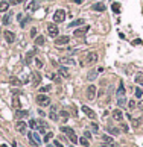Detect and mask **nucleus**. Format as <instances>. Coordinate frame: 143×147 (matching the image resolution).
<instances>
[{
  "label": "nucleus",
  "instance_id": "nucleus-24",
  "mask_svg": "<svg viewBox=\"0 0 143 147\" xmlns=\"http://www.w3.org/2000/svg\"><path fill=\"white\" fill-rule=\"evenodd\" d=\"M44 43H46L44 36H37V40H35V44L37 46H44Z\"/></svg>",
  "mask_w": 143,
  "mask_h": 147
},
{
  "label": "nucleus",
  "instance_id": "nucleus-28",
  "mask_svg": "<svg viewBox=\"0 0 143 147\" xmlns=\"http://www.w3.org/2000/svg\"><path fill=\"white\" fill-rule=\"evenodd\" d=\"M96 76H97V71H96V70H91V71L88 73V76H87V79H88V81H93V79H95Z\"/></svg>",
  "mask_w": 143,
  "mask_h": 147
},
{
  "label": "nucleus",
  "instance_id": "nucleus-16",
  "mask_svg": "<svg viewBox=\"0 0 143 147\" xmlns=\"http://www.w3.org/2000/svg\"><path fill=\"white\" fill-rule=\"evenodd\" d=\"M38 6H40V3H38L37 0H31V2L28 3L26 9H28V11H35V9H38Z\"/></svg>",
  "mask_w": 143,
  "mask_h": 147
},
{
  "label": "nucleus",
  "instance_id": "nucleus-48",
  "mask_svg": "<svg viewBox=\"0 0 143 147\" xmlns=\"http://www.w3.org/2000/svg\"><path fill=\"white\" fill-rule=\"evenodd\" d=\"M140 120H142V118H137V120H134V126H136V128L140 124Z\"/></svg>",
  "mask_w": 143,
  "mask_h": 147
},
{
  "label": "nucleus",
  "instance_id": "nucleus-19",
  "mask_svg": "<svg viewBox=\"0 0 143 147\" xmlns=\"http://www.w3.org/2000/svg\"><path fill=\"white\" fill-rule=\"evenodd\" d=\"M111 9H113L114 14H120V5H119L117 2H114V3L111 5Z\"/></svg>",
  "mask_w": 143,
  "mask_h": 147
},
{
  "label": "nucleus",
  "instance_id": "nucleus-3",
  "mask_svg": "<svg viewBox=\"0 0 143 147\" xmlns=\"http://www.w3.org/2000/svg\"><path fill=\"white\" fill-rule=\"evenodd\" d=\"M35 102H37L40 106H49V105H50V99H49L46 94H43V93L35 97Z\"/></svg>",
  "mask_w": 143,
  "mask_h": 147
},
{
  "label": "nucleus",
  "instance_id": "nucleus-8",
  "mask_svg": "<svg viewBox=\"0 0 143 147\" xmlns=\"http://www.w3.org/2000/svg\"><path fill=\"white\" fill-rule=\"evenodd\" d=\"M81 109H82V112L87 115L88 118H91V120H95V118H96V112L93 111V109H91V108H88V106L82 105V108H81Z\"/></svg>",
  "mask_w": 143,
  "mask_h": 147
},
{
  "label": "nucleus",
  "instance_id": "nucleus-52",
  "mask_svg": "<svg viewBox=\"0 0 143 147\" xmlns=\"http://www.w3.org/2000/svg\"><path fill=\"white\" fill-rule=\"evenodd\" d=\"M73 2H75V3H78V5H79V3H82V2H84V0H73Z\"/></svg>",
  "mask_w": 143,
  "mask_h": 147
},
{
  "label": "nucleus",
  "instance_id": "nucleus-53",
  "mask_svg": "<svg viewBox=\"0 0 143 147\" xmlns=\"http://www.w3.org/2000/svg\"><path fill=\"white\" fill-rule=\"evenodd\" d=\"M47 147H55V146H52V144H47Z\"/></svg>",
  "mask_w": 143,
  "mask_h": 147
},
{
  "label": "nucleus",
  "instance_id": "nucleus-14",
  "mask_svg": "<svg viewBox=\"0 0 143 147\" xmlns=\"http://www.w3.org/2000/svg\"><path fill=\"white\" fill-rule=\"evenodd\" d=\"M88 29H90L88 26H84V27H81V29H76V31L73 32V35H75V36H84L85 33L88 32Z\"/></svg>",
  "mask_w": 143,
  "mask_h": 147
},
{
  "label": "nucleus",
  "instance_id": "nucleus-18",
  "mask_svg": "<svg viewBox=\"0 0 143 147\" xmlns=\"http://www.w3.org/2000/svg\"><path fill=\"white\" fill-rule=\"evenodd\" d=\"M9 8V2H0V12H6Z\"/></svg>",
  "mask_w": 143,
  "mask_h": 147
},
{
  "label": "nucleus",
  "instance_id": "nucleus-46",
  "mask_svg": "<svg viewBox=\"0 0 143 147\" xmlns=\"http://www.w3.org/2000/svg\"><path fill=\"white\" fill-rule=\"evenodd\" d=\"M21 2H23V0H11L9 3H11V5H18V3H21Z\"/></svg>",
  "mask_w": 143,
  "mask_h": 147
},
{
  "label": "nucleus",
  "instance_id": "nucleus-33",
  "mask_svg": "<svg viewBox=\"0 0 143 147\" xmlns=\"http://www.w3.org/2000/svg\"><path fill=\"white\" fill-rule=\"evenodd\" d=\"M29 126H31L32 129L37 131V128H38V121H37V120H31V121H29Z\"/></svg>",
  "mask_w": 143,
  "mask_h": 147
},
{
  "label": "nucleus",
  "instance_id": "nucleus-26",
  "mask_svg": "<svg viewBox=\"0 0 143 147\" xmlns=\"http://www.w3.org/2000/svg\"><path fill=\"white\" fill-rule=\"evenodd\" d=\"M127 103V99H125V96H119V99H117V105L119 106H123Z\"/></svg>",
  "mask_w": 143,
  "mask_h": 147
},
{
  "label": "nucleus",
  "instance_id": "nucleus-45",
  "mask_svg": "<svg viewBox=\"0 0 143 147\" xmlns=\"http://www.w3.org/2000/svg\"><path fill=\"white\" fill-rule=\"evenodd\" d=\"M91 129H93L95 132H97V131H99V126H97L96 123H91Z\"/></svg>",
  "mask_w": 143,
  "mask_h": 147
},
{
  "label": "nucleus",
  "instance_id": "nucleus-41",
  "mask_svg": "<svg viewBox=\"0 0 143 147\" xmlns=\"http://www.w3.org/2000/svg\"><path fill=\"white\" fill-rule=\"evenodd\" d=\"M102 138H104V141H108V143H113V138H111V136H108V135H104Z\"/></svg>",
  "mask_w": 143,
  "mask_h": 147
},
{
  "label": "nucleus",
  "instance_id": "nucleus-7",
  "mask_svg": "<svg viewBox=\"0 0 143 147\" xmlns=\"http://www.w3.org/2000/svg\"><path fill=\"white\" fill-rule=\"evenodd\" d=\"M64 18H65V11L64 9H58L53 14V21L55 23H61V21H64Z\"/></svg>",
  "mask_w": 143,
  "mask_h": 147
},
{
  "label": "nucleus",
  "instance_id": "nucleus-13",
  "mask_svg": "<svg viewBox=\"0 0 143 147\" xmlns=\"http://www.w3.org/2000/svg\"><path fill=\"white\" fill-rule=\"evenodd\" d=\"M113 118H114L116 121H122V120H123V112H122L120 109H114V111H113Z\"/></svg>",
  "mask_w": 143,
  "mask_h": 147
},
{
  "label": "nucleus",
  "instance_id": "nucleus-2",
  "mask_svg": "<svg viewBox=\"0 0 143 147\" xmlns=\"http://www.w3.org/2000/svg\"><path fill=\"white\" fill-rule=\"evenodd\" d=\"M61 132H64L67 136H69V140L72 141V144H76L79 140H78V136H76V133H75V131L72 129V128H69V126H63L61 128Z\"/></svg>",
  "mask_w": 143,
  "mask_h": 147
},
{
  "label": "nucleus",
  "instance_id": "nucleus-44",
  "mask_svg": "<svg viewBox=\"0 0 143 147\" xmlns=\"http://www.w3.org/2000/svg\"><path fill=\"white\" fill-rule=\"evenodd\" d=\"M53 146H55V147H64L63 144H61V143L58 141V140H55V141H53Z\"/></svg>",
  "mask_w": 143,
  "mask_h": 147
},
{
  "label": "nucleus",
  "instance_id": "nucleus-34",
  "mask_svg": "<svg viewBox=\"0 0 143 147\" xmlns=\"http://www.w3.org/2000/svg\"><path fill=\"white\" fill-rule=\"evenodd\" d=\"M117 96H125V88H123L122 83H120V86H119V90H117Z\"/></svg>",
  "mask_w": 143,
  "mask_h": 147
},
{
  "label": "nucleus",
  "instance_id": "nucleus-20",
  "mask_svg": "<svg viewBox=\"0 0 143 147\" xmlns=\"http://www.w3.org/2000/svg\"><path fill=\"white\" fill-rule=\"evenodd\" d=\"M11 21H12V12L5 14V17H3V23H5V24H9Z\"/></svg>",
  "mask_w": 143,
  "mask_h": 147
},
{
  "label": "nucleus",
  "instance_id": "nucleus-25",
  "mask_svg": "<svg viewBox=\"0 0 143 147\" xmlns=\"http://www.w3.org/2000/svg\"><path fill=\"white\" fill-rule=\"evenodd\" d=\"M61 62H64V64H67V65H73V64H75L73 58H63V59H61Z\"/></svg>",
  "mask_w": 143,
  "mask_h": 147
},
{
  "label": "nucleus",
  "instance_id": "nucleus-6",
  "mask_svg": "<svg viewBox=\"0 0 143 147\" xmlns=\"http://www.w3.org/2000/svg\"><path fill=\"white\" fill-rule=\"evenodd\" d=\"M96 91H97V90H96V85H88V86H87V93H85V94H87V99H88V100H95Z\"/></svg>",
  "mask_w": 143,
  "mask_h": 147
},
{
  "label": "nucleus",
  "instance_id": "nucleus-21",
  "mask_svg": "<svg viewBox=\"0 0 143 147\" xmlns=\"http://www.w3.org/2000/svg\"><path fill=\"white\" fill-rule=\"evenodd\" d=\"M78 143H79L81 146H84V147H88V146H90V141H88V140H87L85 136L79 138V141H78Z\"/></svg>",
  "mask_w": 143,
  "mask_h": 147
},
{
  "label": "nucleus",
  "instance_id": "nucleus-10",
  "mask_svg": "<svg viewBox=\"0 0 143 147\" xmlns=\"http://www.w3.org/2000/svg\"><path fill=\"white\" fill-rule=\"evenodd\" d=\"M41 83V74L38 73V71H35L33 74H32V85L33 86H38Z\"/></svg>",
  "mask_w": 143,
  "mask_h": 147
},
{
  "label": "nucleus",
  "instance_id": "nucleus-23",
  "mask_svg": "<svg viewBox=\"0 0 143 147\" xmlns=\"http://www.w3.org/2000/svg\"><path fill=\"white\" fill-rule=\"evenodd\" d=\"M81 24H84V20H73V21H70V27H75V26H81Z\"/></svg>",
  "mask_w": 143,
  "mask_h": 147
},
{
  "label": "nucleus",
  "instance_id": "nucleus-32",
  "mask_svg": "<svg viewBox=\"0 0 143 147\" xmlns=\"http://www.w3.org/2000/svg\"><path fill=\"white\" fill-rule=\"evenodd\" d=\"M26 115H28V111H17L15 117L17 118H21V117H26Z\"/></svg>",
  "mask_w": 143,
  "mask_h": 147
},
{
  "label": "nucleus",
  "instance_id": "nucleus-31",
  "mask_svg": "<svg viewBox=\"0 0 143 147\" xmlns=\"http://www.w3.org/2000/svg\"><path fill=\"white\" fill-rule=\"evenodd\" d=\"M60 117L63 118V121L65 123V121H67V118H69V112H67V111H60Z\"/></svg>",
  "mask_w": 143,
  "mask_h": 147
},
{
  "label": "nucleus",
  "instance_id": "nucleus-37",
  "mask_svg": "<svg viewBox=\"0 0 143 147\" xmlns=\"http://www.w3.org/2000/svg\"><path fill=\"white\" fill-rule=\"evenodd\" d=\"M108 131H110L111 135H119V129H116V128H111V126H110V128H108Z\"/></svg>",
  "mask_w": 143,
  "mask_h": 147
},
{
  "label": "nucleus",
  "instance_id": "nucleus-40",
  "mask_svg": "<svg viewBox=\"0 0 143 147\" xmlns=\"http://www.w3.org/2000/svg\"><path fill=\"white\" fill-rule=\"evenodd\" d=\"M40 91H41V93H47V91H50V85H47V86H41Z\"/></svg>",
  "mask_w": 143,
  "mask_h": 147
},
{
  "label": "nucleus",
  "instance_id": "nucleus-27",
  "mask_svg": "<svg viewBox=\"0 0 143 147\" xmlns=\"http://www.w3.org/2000/svg\"><path fill=\"white\" fill-rule=\"evenodd\" d=\"M12 106H14L15 109H20V99H18V97L12 99Z\"/></svg>",
  "mask_w": 143,
  "mask_h": 147
},
{
  "label": "nucleus",
  "instance_id": "nucleus-36",
  "mask_svg": "<svg viewBox=\"0 0 143 147\" xmlns=\"http://www.w3.org/2000/svg\"><path fill=\"white\" fill-rule=\"evenodd\" d=\"M142 96H143L142 88H136V97H137V99H142Z\"/></svg>",
  "mask_w": 143,
  "mask_h": 147
},
{
  "label": "nucleus",
  "instance_id": "nucleus-22",
  "mask_svg": "<svg viewBox=\"0 0 143 147\" xmlns=\"http://www.w3.org/2000/svg\"><path fill=\"white\" fill-rule=\"evenodd\" d=\"M134 81H136V83H139V85L143 86V73H139V74L134 77Z\"/></svg>",
  "mask_w": 143,
  "mask_h": 147
},
{
  "label": "nucleus",
  "instance_id": "nucleus-30",
  "mask_svg": "<svg viewBox=\"0 0 143 147\" xmlns=\"http://www.w3.org/2000/svg\"><path fill=\"white\" fill-rule=\"evenodd\" d=\"M60 73L63 74L64 77H69V76H70V74H69V70H67L65 67H60Z\"/></svg>",
  "mask_w": 143,
  "mask_h": 147
},
{
  "label": "nucleus",
  "instance_id": "nucleus-50",
  "mask_svg": "<svg viewBox=\"0 0 143 147\" xmlns=\"http://www.w3.org/2000/svg\"><path fill=\"white\" fill-rule=\"evenodd\" d=\"M100 147H113V143H110V144H102Z\"/></svg>",
  "mask_w": 143,
  "mask_h": 147
},
{
  "label": "nucleus",
  "instance_id": "nucleus-9",
  "mask_svg": "<svg viewBox=\"0 0 143 147\" xmlns=\"http://www.w3.org/2000/svg\"><path fill=\"white\" fill-rule=\"evenodd\" d=\"M3 36H5V40H6L8 43H14V41H15V33L11 32V31H5Z\"/></svg>",
  "mask_w": 143,
  "mask_h": 147
},
{
  "label": "nucleus",
  "instance_id": "nucleus-17",
  "mask_svg": "<svg viewBox=\"0 0 143 147\" xmlns=\"http://www.w3.org/2000/svg\"><path fill=\"white\" fill-rule=\"evenodd\" d=\"M93 9H95V11H99V12H102V11H105V5H104L102 2H97V3L93 5Z\"/></svg>",
  "mask_w": 143,
  "mask_h": 147
},
{
  "label": "nucleus",
  "instance_id": "nucleus-5",
  "mask_svg": "<svg viewBox=\"0 0 143 147\" xmlns=\"http://www.w3.org/2000/svg\"><path fill=\"white\" fill-rule=\"evenodd\" d=\"M28 136H29V140H31V143L33 144V146H41V138L38 136L37 132H29Z\"/></svg>",
  "mask_w": 143,
  "mask_h": 147
},
{
  "label": "nucleus",
  "instance_id": "nucleus-29",
  "mask_svg": "<svg viewBox=\"0 0 143 147\" xmlns=\"http://www.w3.org/2000/svg\"><path fill=\"white\" fill-rule=\"evenodd\" d=\"M20 85H21V82L17 77H11V86H20Z\"/></svg>",
  "mask_w": 143,
  "mask_h": 147
},
{
  "label": "nucleus",
  "instance_id": "nucleus-15",
  "mask_svg": "<svg viewBox=\"0 0 143 147\" xmlns=\"http://www.w3.org/2000/svg\"><path fill=\"white\" fill-rule=\"evenodd\" d=\"M49 117H50V120H53V121H58V112H56V106H50Z\"/></svg>",
  "mask_w": 143,
  "mask_h": 147
},
{
  "label": "nucleus",
  "instance_id": "nucleus-38",
  "mask_svg": "<svg viewBox=\"0 0 143 147\" xmlns=\"http://www.w3.org/2000/svg\"><path fill=\"white\" fill-rule=\"evenodd\" d=\"M52 136H53V133H52V132H46V135H44V141L47 143V141L50 140V138H52Z\"/></svg>",
  "mask_w": 143,
  "mask_h": 147
},
{
  "label": "nucleus",
  "instance_id": "nucleus-35",
  "mask_svg": "<svg viewBox=\"0 0 143 147\" xmlns=\"http://www.w3.org/2000/svg\"><path fill=\"white\" fill-rule=\"evenodd\" d=\"M32 56H33V50L28 53V56H26V64H31V61H32Z\"/></svg>",
  "mask_w": 143,
  "mask_h": 147
},
{
  "label": "nucleus",
  "instance_id": "nucleus-12",
  "mask_svg": "<svg viewBox=\"0 0 143 147\" xmlns=\"http://www.w3.org/2000/svg\"><path fill=\"white\" fill-rule=\"evenodd\" d=\"M69 41H70V38H69L67 35H64V36H60V38L55 40V44H56V46H64V44H67Z\"/></svg>",
  "mask_w": 143,
  "mask_h": 147
},
{
  "label": "nucleus",
  "instance_id": "nucleus-39",
  "mask_svg": "<svg viewBox=\"0 0 143 147\" xmlns=\"http://www.w3.org/2000/svg\"><path fill=\"white\" fill-rule=\"evenodd\" d=\"M120 128H122V131H123V132H128V131H129V128H128L127 123H120Z\"/></svg>",
  "mask_w": 143,
  "mask_h": 147
},
{
  "label": "nucleus",
  "instance_id": "nucleus-11",
  "mask_svg": "<svg viewBox=\"0 0 143 147\" xmlns=\"http://www.w3.org/2000/svg\"><path fill=\"white\" fill-rule=\"evenodd\" d=\"M26 128H28V124H26L24 121H21V120L15 123V129L20 132V133H24V132H26Z\"/></svg>",
  "mask_w": 143,
  "mask_h": 147
},
{
  "label": "nucleus",
  "instance_id": "nucleus-51",
  "mask_svg": "<svg viewBox=\"0 0 143 147\" xmlns=\"http://www.w3.org/2000/svg\"><path fill=\"white\" fill-rule=\"evenodd\" d=\"M139 109H143V100L139 103Z\"/></svg>",
  "mask_w": 143,
  "mask_h": 147
},
{
  "label": "nucleus",
  "instance_id": "nucleus-49",
  "mask_svg": "<svg viewBox=\"0 0 143 147\" xmlns=\"http://www.w3.org/2000/svg\"><path fill=\"white\" fill-rule=\"evenodd\" d=\"M35 35H37V27H33L31 31V36H35Z\"/></svg>",
  "mask_w": 143,
  "mask_h": 147
},
{
  "label": "nucleus",
  "instance_id": "nucleus-47",
  "mask_svg": "<svg viewBox=\"0 0 143 147\" xmlns=\"http://www.w3.org/2000/svg\"><path fill=\"white\" fill-rule=\"evenodd\" d=\"M84 136H85L87 140H90V138H91V133H90V132H84Z\"/></svg>",
  "mask_w": 143,
  "mask_h": 147
},
{
  "label": "nucleus",
  "instance_id": "nucleus-4",
  "mask_svg": "<svg viewBox=\"0 0 143 147\" xmlns=\"http://www.w3.org/2000/svg\"><path fill=\"white\" fill-rule=\"evenodd\" d=\"M46 29H47V33L52 36V38H55V36H58V33H60V29H58V26L56 24H53V23H49L47 26H46Z\"/></svg>",
  "mask_w": 143,
  "mask_h": 147
},
{
  "label": "nucleus",
  "instance_id": "nucleus-42",
  "mask_svg": "<svg viewBox=\"0 0 143 147\" xmlns=\"http://www.w3.org/2000/svg\"><path fill=\"white\" fill-rule=\"evenodd\" d=\"M35 64H37V67H38V68H41V67H43V62H41L38 58H35Z\"/></svg>",
  "mask_w": 143,
  "mask_h": 147
},
{
  "label": "nucleus",
  "instance_id": "nucleus-43",
  "mask_svg": "<svg viewBox=\"0 0 143 147\" xmlns=\"http://www.w3.org/2000/svg\"><path fill=\"white\" fill-rule=\"evenodd\" d=\"M128 106H129V109H134V108H136V102H134V100H131V102L128 103Z\"/></svg>",
  "mask_w": 143,
  "mask_h": 147
},
{
  "label": "nucleus",
  "instance_id": "nucleus-1",
  "mask_svg": "<svg viewBox=\"0 0 143 147\" xmlns=\"http://www.w3.org/2000/svg\"><path fill=\"white\" fill-rule=\"evenodd\" d=\"M97 59H99L97 53H96V52H90V53H87V56H85V58H82L81 65H93V64L97 62Z\"/></svg>",
  "mask_w": 143,
  "mask_h": 147
}]
</instances>
